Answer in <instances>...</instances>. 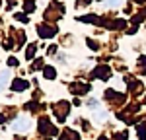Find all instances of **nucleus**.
I'll use <instances>...</instances> for the list:
<instances>
[{
	"mask_svg": "<svg viewBox=\"0 0 146 140\" xmlns=\"http://www.w3.org/2000/svg\"><path fill=\"white\" fill-rule=\"evenodd\" d=\"M45 76L49 78V80H51V78L55 76V70H53V68H47V70H45Z\"/></svg>",
	"mask_w": 146,
	"mask_h": 140,
	"instance_id": "20e7f679",
	"label": "nucleus"
},
{
	"mask_svg": "<svg viewBox=\"0 0 146 140\" xmlns=\"http://www.w3.org/2000/svg\"><path fill=\"white\" fill-rule=\"evenodd\" d=\"M8 78H10V70H4V72H0V90L8 84Z\"/></svg>",
	"mask_w": 146,
	"mask_h": 140,
	"instance_id": "f03ea898",
	"label": "nucleus"
},
{
	"mask_svg": "<svg viewBox=\"0 0 146 140\" xmlns=\"http://www.w3.org/2000/svg\"><path fill=\"white\" fill-rule=\"evenodd\" d=\"M14 128H16V130H27V128H29V121H27V119H18L16 125H14Z\"/></svg>",
	"mask_w": 146,
	"mask_h": 140,
	"instance_id": "f257e3e1",
	"label": "nucleus"
},
{
	"mask_svg": "<svg viewBox=\"0 0 146 140\" xmlns=\"http://www.w3.org/2000/svg\"><path fill=\"white\" fill-rule=\"evenodd\" d=\"M25 88H27V82H23V80L14 82V90H25Z\"/></svg>",
	"mask_w": 146,
	"mask_h": 140,
	"instance_id": "7ed1b4c3",
	"label": "nucleus"
},
{
	"mask_svg": "<svg viewBox=\"0 0 146 140\" xmlns=\"http://www.w3.org/2000/svg\"><path fill=\"white\" fill-rule=\"evenodd\" d=\"M33 51H35V45H31V47H29V51H27V58L33 57Z\"/></svg>",
	"mask_w": 146,
	"mask_h": 140,
	"instance_id": "39448f33",
	"label": "nucleus"
}]
</instances>
